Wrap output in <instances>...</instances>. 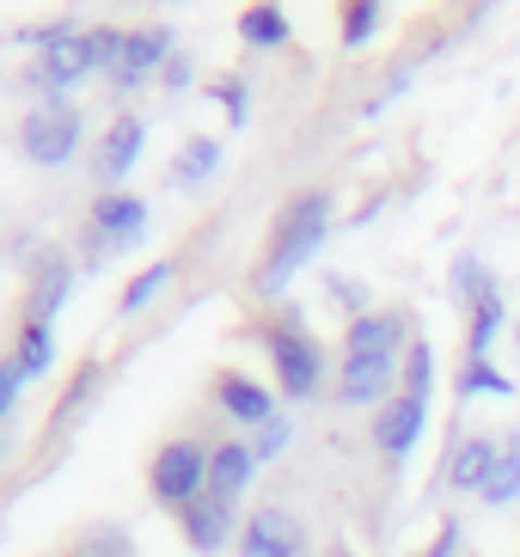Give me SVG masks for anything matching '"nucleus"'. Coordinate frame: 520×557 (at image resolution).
Segmentation results:
<instances>
[{
    "instance_id": "nucleus-30",
    "label": "nucleus",
    "mask_w": 520,
    "mask_h": 557,
    "mask_svg": "<svg viewBox=\"0 0 520 557\" xmlns=\"http://www.w3.org/2000/svg\"><path fill=\"white\" fill-rule=\"evenodd\" d=\"M447 552H454V533H441V540H435V552H429V557H447Z\"/></svg>"
},
{
    "instance_id": "nucleus-8",
    "label": "nucleus",
    "mask_w": 520,
    "mask_h": 557,
    "mask_svg": "<svg viewBox=\"0 0 520 557\" xmlns=\"http://www.w3.org/2000/svg\"><path fill=\"white\" fill-rule=\"evenodd\" d=\"M270 356H276V368H282V393L307 398L312 386H319V349H312L307 337L282 331V337H270Z\"/></svg>"
},
{
    "instance_id": "nucleus-4",
    "label": "nucleus",
    "mask_w": 520,
    "mask_h": 557,
    "mask_svg": "<svg viewBox=\"0 0 520 557\" xmlns=\"http://www.w3.org/2000/svg\"><path fill=\"white\" fill-rule=\"evenodd\" d=\"M202 478H209V459L196 454L190 442H172L160 459H153V491H160L165 503H184V508H190L196 496H202Z\"/></svg>"
},
{
    "instance_id": "nucleus-7",
    "label": "nucleus",
    "mask_w": 520,
    "mask_h": 557,
    "mask_svg": "<svg viewBox=\"0 0 520 557\" xmlns=\"http://www.w3.org/2000/svg\"><path fill=\"white\" fill-rule=\"evenodd\" d=\"M184 533H190L196 552H221V545L233 540V503L227 496H196L190 508H184Z\"/></svg>"
},
{
    "instance_id": "nucleus-15",
    "label": "nucleus",
    "mask_w": 520,
    "mask_h": 557,
    "mask_svg": "<svg viewBox=\"0 0 520 557\" xmlns=\"http://www.w3.org/2000/svg\"><path fill=\"white\" fill-rule=\"evenodd\" d=\"M221 405H227L239 423H270V417H276L270 393H263V386H251V380H239V374L221 380Z\"/></svg>"
},
{
    "instance_id": "nucleus-2",
    "label": "nucleus",
    "mask_w": 520,
    "mask_h": 557,
    "mask_svg": "<svg viewBox=\"0 0 520 557\" xmlns=\"http://www.w3.org/2000/svg\"><path fill=\"white\" fill-rule=\"evenodd\" d=\"M18 141H25V153H32L37 165L74 160V148H81V111H74V104H37V111L25 116Z\"/></svg>"
},
{
    "instance_id": "nucleus-3",
    "label": "nucleus",
    "mask_w": 520,
    "mask_h": 557,
    "mask_svg": "<svg viewBox=\"0 0 520 557\" xmlns=\"http://www.w3.org/2000/svg\"><path fill=\"white\" fill-rule=\"evenodd\" d=\"M116 50H123V37H116V32H67L62 44H49L37 67H44L55 86H74L81 74H92V67L116 62Z\"/></svg>"
},
{
    "instance_id": "nucleus-19",
    "label": "nucleus",
    "mask_w": 520,
    "mask_h": 557,
    "mask_svg": "<svg viewBox=\"0 0 520 557\" xmlns=\"http://www.w3.org/2000/svg\"><path fill=\"white\" fill-rule=\"evenodd\" d=\"M18 368H25V380L49 374V361H55V344H49V325H25L18 331Z\"/></svg>"
},
{
    "instance_id": "nucleus-13",
    "label": "nucleus",
    "mask_w": 520,
    "mask_h": 557,
    "mask_svg": "<svg viewBox=\"0 0 520 557\" xmlns=\"http://www.w3.org/2000/svg\"><path fill=\"white\" fill-rule=\"evenodd\" d=\"M92 221H98V233H104V239H116V246H129L135 233L147 227V202H135V197H98Z\"/></svg>"
},
{
    "instance_id": "nucleus-6",
    "label": "nucleus",
    "mask_w": 520,
    "mask_h": 557,
    "mask_svg": "<svg viewBox=\"0 0 520 557\" xmlns=\"http://www.w3.org/2000/svg\"><path fill=\"white\" fill-rule=\"evenodd\" d=\"M165 62H172V37L147 25V32L123 37V50H116L111 74H116V86H141L147 74H165Z\"/></svg>"
},
{
    "instance_id": "nucleus-29",
    "label": "nucleus",
    "mask_w": 520,
    "mask_h": 557,
    "mask_svg": "<svg viewBox=\"0 0 520 557\" xmlns=\"http://www.w3.org/2000/svg\"><path fill=\"white\" fill-rule=\"evenodd\" d=\"M165 81L184 86V81H190V62H184V55H172V62H165Z\"/></svg>"
},
{
    "instance_id": "nucleus-23",
    "label": "nucleus",
    "mask_w": 520,
    "mask_h": 557,
    "mask_svg": "<svg viewBox=\"0 0 520 557\" xmlns=\"http://www.w3.org/2000/svg\"><path fill=\"white\" fill-rule=\"evenodd\" d=\"M496 331H503V300L490 295V300H478V319H472V361H484V356H490Z\"/></svg>"
},
{
    "instance_id": "nucleus-18",
    "label": "nucleus",
    "mask_w": 520,
    "mask_h": 557,
    "mask_svg": "<svg viewBox=\"0 0 520 557\" xmlns=\"http://www.w3.org/2000/svg\"><path fill=\"white\" fill-rule=\"evenodd\" d=\"M135 153H141V123L135 116H123V123H111V135H104V172H129Z\"/></svg>"
},
{
    "instance_id": "nucleus-26",
    "label": "nucleus",
    "mask_w": 520,
    "mask_h": 557,
    "mask_svg": "<svg viewBox=\"0 0 520 557\" xmlns=\"http://www.w3.org/2000/svg\"><path fill=\"white\" fill-rule=\"evenodd\" d=\"M282 447H288V423H282V417H270V423H263V435H258V447H251V454H258V459H276Z\"/></svg>"
},
{
    "instance_id": "nucleus-24",
    "label": "nucleus",
    "mask_w": 520,
    "mask_h": 557,
    "mask_svg": "<svg viewBox=\"0 0 520 557\" xmlns=\"http://www.w3.org/2000/svg\"><path fill=\"white\" fill-rule=\"evenodd\" d=\"M459 393H484V398H503V393H515V386H508V380L496 374L490 361H472V368L459 374Z\"/></svg>"
},
{
    "instance_id": "nucleus-20",
    "label": "nucleus",
    "mask_w": 520,
    "mask_h": 557,
    "mask_svg": "<svg viewBox=\"0 0 520 557\" xmlns=\"http://www.w3.org/2000/svg\"><path fill=\"white\" fill-rule=\"evenodd\" d=\"M515 496H520V435H515V447L496 459V472H490V484H484V503H490V508L515 503Z\"/></svg>"
},
{
    "instance_id": "nucleus-5",
    "label": "nucleus",
    "mask_w": 520,
    "mask_h": 557,
    "mask_svg": "<svg viewBox=\"0 0 520 557\" xmlns=\"http://www.w3.org/2000/svg\"><path fill=\"white\" fill-rule=\"evenodd\" d=\"M307 533L294 521L288 508H258L251 521H245V540H239V557H300Z\"/></svg>"
},
{
    "instance_id": "nucleus-21",
    "label": "nucleus",
    "mask_w": 520,
    "mask_h": 557,
    "mask_svg": "<svg viewBox=\"0 0 520 557\" xmlns=\"http://www.w3.org/2000/svg\"><path fill=\"white\" fill-rule=\"evenodd\" d=\"M221 165V141H190V148L178 153V165H172V178L178 184H202Z\"/></svg>"
},
{
    "instance_id": "nucleus-16",
    "label": "nucleus",
    "mask_w": 520,
    "mask_h": 557,
    "mask_svg": "<svg viewBox=\"0 0 520 557\" xmlns=\"http://www.w3.org/2000/svg\"><path fill=\"white\" fill-rule=\"evenodd\" d=\"M67 282H74V270H67V258H49V263H44V276H37V288H32V325H44L49 312L62 307Z\"/></svg>"
},
{
    "instance_id": "nucleus-14",
    "label": "nucleus",
    "mask_w": 520,
    "mask_h": 557,
    "mask_svg": "<svg viewBox=\"0 0 520 557\" xmlns=\"http://www.w3.org/2000/svg\"><path fill=\"white\" fill-rule=\"evenodd\" d=\"M405 337V319L392 312H374V319H356L349 325V356H386L392 361V344Z\"/></svg>"
},
{
    "instance_id": "nucleus-28",
    "label": "nucleus",
    "mask_w": 520,
    "mask_h": 557,
    "mask_svg": "<svg viewBox=\"0 0 520 557\" xmlns=\"http://www.w3.org/2000/svg\"><path fill=\"white\" fill-rule=\"evenodd\" d=\"M429 393V344L410 349V398H423Z\"/></svg>"
},
{
    "instance_id": "nucleus-11",
    "label": "nucleus",
    "mask_w": 520,
    "mask_h": 557,
    "mask_svg": "<svg viewBox=\"0 0 520 557\" xmlns=\"http://www.w3.org/2000/svg\"><path fill=\"white\" fill-rule=\"evenodd\" d=\"M343 398H349V405H368V398H380L392 386V361L386 356H349L343 361Z\"/></svg>"
},
{
    "instance_id": "nucleus-9",
    "label": "nucleus",
    "mask_w": 520,
    "mask_h": 557,
    "mask_svg": "<svg viewBox=\"0 0 520 557\" xmlns=\"http://www.w3.org/2000/svg\"><path fill=\"white\" fill-rule=\"evenodd\" d=\"M423 398H392V405H380V417H374V442L386 447V454H410V442L423 435Z\"/></svg>"
},
{
    "instance_id": "nucleus-1",
    "label": "nucleus",
    "mask_w": 520,
    "mask_h": 557,
    "mask_svg": "<svg viewBox=\"0 0 520 557\" xmlns=\"http://www.w3.org/2000/svg\"><path fill=\"white\" fill-rule=\"evenodd\" d=\"M325 221H331V197H325V190H300V197L276 214V258H270V270H263V288L288 282V270H300V263L319 251Z\"/></svg>"
},
{
    "instance_id": "nucleus-22",
    "label": "nucleus",
    "mask_w": 520,
    "mask_h": 557,
    "mask_svg": "<svg viewBox=\"0 0 520 557\" xmlns=\"http://www.w3.org/2000/svg\"><path fill=\"white\" fill-rule=\"evenodd\" d=\"M165 282H172V263H147L141 276H135L129 288H123V312H141L147 300H153V295L165 288Z\"/></svg>"
},
{
    "instance_id": "nucleus-10",
    "label": "nucleus",
    "mask_w": 520,
    "mask_h": 557,
    "mask_svg": "<svg viewBox=\"0 0 520 557\" xmlns=\"http://www.w3.org/2000/svg\"><path fill=\"white\" fill-rule=\"evenodd\" d=\"M496 442L490 435H472V442H459V454H454V466H447V484L454 491H478L484 496V484H490V472H496Z\"/></svg>"
},
{
    "instance_id": "nucleus-25",
    "label": "nucleus",
    "mask_w": 520,
    "mask_h": 557,
    "mask_svg": "<svg viewBox=\"0 0 520 557\" xmlns=\"http://www.w3.org/2000/svg\"><path fill=\"white\" fill-rule=\"evenodd\" d=\"M374 25H380V7H374V0H356V7H349V18H343V44H361Z\"/></svg>"
},
{
    "instance_id": "nucleus-17",
    "label": "nucleus",
    "mask_w": 520,
    "mask_h": 557,
    "mask_svg": "<svg viewBox=\"0 0 520 557\" xmlns=\"http://www.w3.org/2000/svg\"><path fill=\"white\" fill-rule=\"evenodd\" d=\"M239 37L258 44V50H282V44H288V18H282L276 7H251V13L239 18Z\"/></svg>"
},
{
    "instance_id": "nucleus-12",
    "label": "nucleus",
    "mask_w": 520,
    "mask_h": 557,
    "mask_svg": "<svg viewBox=\"0 0 520 557\" xmlns=\"http://www.w3.org/2000/svg\"><path fill=\"white\" fill-rule=\"evenodd\" d=\"M251 466H258V454H251V447H239V442H221V454L209 459V491L214 496H239L245 484H251Z\"/></svg>"
},
{
    "instance_id": "nucleus-27",
    "label": "nucleus",
    "mask_w": 520,
    "mask_h": 557,
    "mask_svg": "<svg viewBox=\"0 0 520 557\" xmlns=\"http://www.w3.org/2000/svg\"><path fill=\"white\" fill-rule=\"evenodd\" d=\"M18 386H25V368L18 361H0V417L18 405Z\"/></svg>"
}]
</instances>
